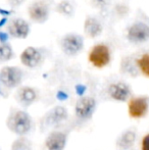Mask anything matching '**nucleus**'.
<instances>
[{
    "mask_svg": "<svg viewBox=\"0 0 149 150\" xmlns=\"http://www.w3.org/2000/svg\"><path fill=\"white\" fill-rule=\"evenodd\" d=\"M12 55H13V52H12L11 47L8 44H0V62L9 60L12 57Z\"/></svg>",
    "mask_w": 149,
    "mask_h": 150,
    "instance_id": "15",
    "label": "nucleus"
},
{
    "mask_svg": "<svg viewBox=\"0 0 149 150\" xmlns=\"http://www.w3.org/2000/svg\"><path fill=\"white\" fill-rule=\"evenodd\" d=\"M109 94L112 95V98L117 99V100L124 101L128 98L130 94L129 87L123 83H117L113 84L109 88Z\"/></svg>",
    "mask_w": 149,
    "mask_h": 150,
    "instance_id": "11",
    "label": "nucleus"
},
{
    "mask_svg": "<svg viewBox=\"0 0 149 150\" xmlns=\"http://www.w3.org/2000/svg\"><path fill=\"white\" fill-rule=\"evenodd\" d=\"M142 150H149V134L146 135L142 140Z\"/></svg>",
    "mask_w": 149,
    "mask_h": 150,
    "instance_id": "17",
    "label": "nucleus"
},
{
    "mask_svg": "<svg viewBox=\"0 0 149 150\" xmlns=\"http://www.w3.org/2000/svg\"><path fill=\"white\" fill-rule=\"evenodd\" d=\"M8 40V34L4 33V32H0V42L1 43H6Z\"/></svg>",
    "mask_w": 149,
    "mask_h": 150,
    "instance_id": "18",
    "label": "nucleus"
},
{
    "mask_svg": "<svg viewBox=\"0 0 149 150\" xmlns=\"http://www.w3.org/2000/svg\"><path fill=\"white\" fill-rule=\"evenodd\" d=\"M9 2L11 3V5H18V4H20V2H22V0H9Z\"/></svg>",
    "mask_w": 149,
    "mask_h": 150,
    "instance_id": "19",
    "label": "nucleus"
},
{
    "mask_svg": "<svg viewBox=\"0 0 149 150\" xmlns=\"http://www.w3.org/2000/svg\"><path fill=\"white\" fill-rule=\"evenodd\" d=\"M35 97H36V94H35L34 90L31 88H23L18 92V100L25 105H28L31 102H33Z\"/></svg>",
    "mask_w": 149,
    "mask_h": 150,
    "instance_id": "14",
    "label": "nucleus"
},
{
    "mask_svg": "<svg viewBox=\"0 0 149 150\" xmlns=\"http://www.w3.org/2000/svg\"><path fill=\"white\" fill-rule=\"evenodd\" d=\"M138 67L144 76L149 78V53L143 54L139 59L137 60Z\"/></svg>",
    "mask_w": 149,
    "mask_h": 150,
    "instance_id": "16",
    "label": "nucleus"
},
{
    "mask_svg": "<svg viewBox=\"0 0 149 150\" xmlns=\"http://www.w3.org/2000/svg\"><path fill=\"white\" fill-rule=\"evenodd\" d=\"M148 109V101L145 97H136L129 102V115L134 119H139L145 115Z\"/></svg>",
    "mask_w": 149,
    "mask_h": 150,
    "instance_id": "6",
    "label": "nucleus"
},
{
    "mask_svg": "<svg viewBox=\"0 0 149 150\" xmlns=\"http://www.w3.org/2000/svg\"><path fill=\"white\" fill-rule=\"evenodd\" d=\"M66 144V136L62 133H53L48 137L46 146L48 150H62Z\"/></svg>",
    "mask_w": 149,
    "mask_h": 150,
    "instance_id": "10",
    "label": "nucleus"
},
{
    "mask_svg": "<svg viewBox=\"0 0 149 150\" xmlns=\"http://www.w3.org/2000/svg\"><path fill=\"white\" fill-rule=\"evenodd\" d=\"M61 47L66 54L74 55V54L78 53L83 47V39L79 35L68 34L62 39Z\"/></svg>",
    "mask_w": 149,
    "mask_h": 150,
    "instance_id": "5",
    "label": "nucleus"
},
{
    "mask_svg": "<svg viewBox=\"0 0 149 150\" xmlns=\"http://www.w3.org/2000/svg\"><path fill=\"white\" fill-rule=\"evenodd\" d=\"M7 126L12 132L16 134H25L30 130L31 120L28 115L23 111H14L7 120Z\"/></svg>",
    "mask_w": 149,
    "mask_h": 150,
    "instance_id": "1",
    "label": "nucleus"
},
{
    "mask_svg": "<svg viewBox=\"0 0 149 150\" xmlns=\"http://www.w3.org/2000/svg\"><path fill=\"white\" fill-rule=\"evenodd\" d=\"M89 61L96 67H104L110 61V52L106 45L97 44L89 53Z\"/></svg>",
    "mask_w": 149,
    "mask_h": 150,
    "instance_id": "2",
    "label": "nucleus"
},
{
    "mask_svg": "<svg viewBox=\"0 0 149 150\" xmlns=\"http://www.w3.org/2000/svg\"><path fill=\"white\" fill-rule=\"evenodd\" d=\"M5 22H6V18H3L2 21H0V27H2L4 24H5Z\"/></svg>",
    "mask_w": 149,
    "mask_h": 150,
    "instance_id": "21",
    "label": "nucleus"
},
{
    "mask_svg": "<svg viewBox=\"0 0 149 150\" xmlns=\"http://www.w3.org/2000/svg\"><path fill=\"white\" fill-rule=\"evenodd\" d=\"M94 100L91 98H84L79 101L77 105V111L81 117H87L92 113L94 109Z\"/></svg>",
    "mask_w": 149,
    "mask_h": 150,
    "instance_id": "12",
    "label": "nucleus"
},
{
    "mask_svg": "<svg viewBox=\"0 0 149 150\" xmlns=\"http://www.w3.org/2000/svg\"><path fill=\"white\" fill-rule=\"evenodd\" d=\"M29 14L33 21L43 23L48 18V7L42 2H34L29 8Z\"/></svg>",
    "mask_w": 149,
    "mask_h": 150,
    "instance_id": "9",
    "label": "nucleus"
},
{
    "mask_svg": "<svg viewBox=\"0 0 149 150\" xmlns=\"http://www.w3.org/2000/svg\"><path fill=\"white\" fill-rule=\"evenodd\" d=\"M23 73L20 69L14 67H3L0 71V81L4 86L8 88H13L20 83Z\"/></svg>",
    "mask_w": 149,
    "mask_h": 150,
    "instance_id": "3",
    "label": "nucleus"
},
{
    "mask_svg": "<svg viewBox=\"0 0 149 150\" xmlns=\"http://www.w3.org/2000/svg\"><path fill=\"white\" fill-rule=\"evenodd\" d=\"M29 32H30L29 24L22 18H16L11 21L8 26V33L10 34V36L18 39L26 38L29 35Z\"/></svg>",
    "mask_w": 149,
    "mask_h": 150,
    "instance_id": "7",
    "label": "nucleus"
},
{
    "mask_svg": "<svg viewBox=\"0 0 149 150\" xmlns=\"http://www.w3.org/2000/svg\"><path fill=\"white\" fill-rule=\"evenodd\" d=\"M0 13L5 14V16H7V14H9V12H8V11H4V10H2L1 8H0Z\"/></svg>",
    "mask_w": 149,
    "mask_h": 150,
    "instance_id": "20",
    "label": "nucleus"
},
{
    "mask_svg": "<svg viewBox=\"0 0 149 150\" xmlns=\"http://www.w3.org/2000/svg\"><path fill=\"white\" fill-rule=\"evenodd\" d=\"M84 30L86 31L88 36H90V37H96L102 31V28H101V25L97 22V20H95L93 18H89L85 22Z\"/></svg>",
    "mask_w": 149,
    "mask_h": 150,
    "instance_id": "13",
    "label": "nucleus"
},
{
    "mask_svg": "<svg viewBox=\"0 0 149 150\" xmlns=\"http://www.w3.org/2000/svg\"><path fill=\"white\" fill-rule=\"evenodd\" d=\"M42 59V55L40 51L34 47H28L24 50L20 55V60L23 64L28 67H35L40 63Z\"/></svg>",
    "mask_w": 149,
    "mask_h": 150,
    "instance_id": "8",
    "label": "nucleus"
},
{
    "mask_svg": "<svg viewBox=\"0 0 149 150\" xmlns=\"http://www.w3.org/2000/svg\"><path fill=\"white\" fill-rule=\"evenodd\" d=\"M128 39L136 44L146 42L149 39V27L144 23L132 25L128 32Z\"/></svg>",
    "mask_w": 149,
    "mask_h": 150,
    "instance_id": "4",
    "label": "nucleus"
}]
</instances>
